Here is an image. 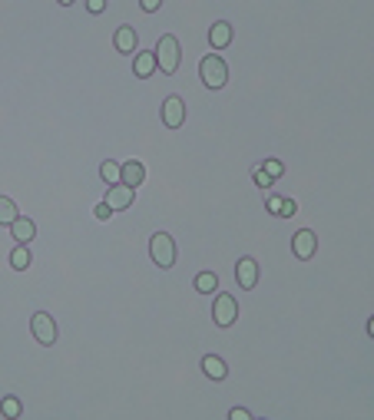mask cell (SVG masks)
<instances>
[{
    "instance_id": "52a82bcc",
    "label": "cell",
    "mask_w": 374,
    "mask_h": 420,
    "mask_svg": "<svg viewBox=\"0 0 374 420\" xmlns=\"http://www.w3.org/2000/svg\"><path fill=\"white\" fill-rule=\"evenodd\" d=\"M159 116H163V126H169V129H179L182 122H186V103H182V96H166L163 109H159Z\"/></svg>"
},
{
    "instance_id": "9c48e42d",
    "label": "cell",
    "mask_w": 374,
    "mask_h": 420,
    "mask_svg": "<svg viewBox=\"0 0 374 420\" xmlns=\"http://www.w3.org/2000/svg\"><path fill=\"white\" fill-rule=\"evenodd\" d=\"M235 282L242 285V291H252L255 285H258V262L249 255H242L239 262H235Z\"/></svg>"
},
{
    "instance_id": "484cf974",
    "label": "cell",
    "mask_w": 374,
    "mask_h": 420,
    "mask_svg": "<svg viewBox=\"0 0 374 420\" xmlns=\"http://www.w3.org/2000/svg\"><path fill=\"white\" fill-rule=\"evenodd\" d=\"M229 417H232V420H249V417H252V414H249V410H245V407H235V410H232V414H229Z\"/></svg>"
},
{
    "instance_id": "ffe728a7",
    "label": "cell",
    "mask_w": 374,
    "mask_h": 420,
    "mask_svg": "<svg viewBox=\"0 0 374 420\" xmlns=\"http://www.w3.org/2000/svg\"><path fill=\"white\" fill-rule=\"evenodd\" d=\"M0 414H3V417H20L24 407H20L17 397H3V401H0Z\"/></svg>"
},
{
    "instance_id": "44dd1931",
    "label": "cell",
    "mask_w": 374,
    "mask_h": 420,
    "mask_svg": "<svg viewBox=\"0 0 374 420\" xmlns=\"http://www.w3.org/2000/svg\"><path fill=\"white\" fill-rule=\"evenodd\" d=\"M258 169H262L269 179H282V176H285V165L278 163V159H265V163L258 165Z\"/></svg>"
},
{
    "instance_id": "8fae6325",
    "label": "cell",
    "mask_w": 374,
    "mask_h": 420,
    "mask_svg": "<svg viewBox=\"0 0 374 420\" xmlns=\"http://www.w3.org/2000/svg\"><path fill=\"white\" fill-rule=\"evenodd\" d=\"M33 235H37V226H33L27 215H17L14 226H10V239H14L17 245H30Z\"/></svg>"
},
{
    "instance_id": "d6986e66",
    "label": "cell",
    "mask_w": 374,
    "mask_h": 420,
    "mask_svg": "<svg viewBox=\"0 0 374 420\" xmlns=\"http://www.w3.org/2000/svg\"><path fill=\"white\" fill-rule=\"evenodd\" d=\"M100 176H103L106 185H120V163H113V159H106L100 165Z\"/></svg>"
},
{
    "instance_id": "3957f363",
    "label": "cell",
    "mask_w": 374,
    "mask_h": 420,
    "mask_svg": "<svg viewBox=\"0 0 374 420\" xmlns=\"http://www.w3.org/2000/svg\"><path fill=\"white\" fill-rule=\"evenodd\" d=\"M150 255L159 268H172L176 265V241L169 232H156L150 239Z\"/></svg>"
},
{
    "instance_id": "9a60e30c",
    "label": "cell",
    "mask_w": 374,
    "mask_h": 420,
    "mask_svg": "<svg viewBox=\"0 0 374 420\" xmlns=\"http://www.w3.org/2000/svg\"><path fill=\"white\" fill-rule=\"evenodd\" d=\"M156 70H159V66H156V57H152V53H136V60H133V73L139 76V80H146V76H152Z\"/></svg>"
},
{
    "instance_id": "4316f807",
    "label": "cell",
    "mask_w": 374,
    "mask_h": 420,
    "mask_svg": "<svg viewBox=\"0 0 374 420\" xmlns=\"http://www.w3.org/2000/svg\"><path fill=\"white\" fill-rule=\"evenodd\" d=\"M278 209H282V199H278V195H269V212L278 215Z\"/></svg>"
},
{
    "instance_id": "5bb4252c",
    "label": "cell",
    "mask_w": 374,
    "mask_h": 420,
    "mask_svg": "<svg viewBox=\"0 0 374 420\" xmlns=\"http://www.w3.org/2000/svg\"><path fill=\"white\" fill-rule=\"evenodd\" d=\"M202 371H206V377H212V381H225V374H229L225 360L215 358V354H206V358H202Z\"/></svg>"
},
{
    "instance_id": "7a4b0ae2",
    "label": "cell",
    "mask_w": 374,
    "mask_h": 420,
    "mask_svg": "<svg viewBox=\"0 0 374 420\" xmlns=\"http://www.w3.org/2000/svg\"><path fill=\"white\" fill-rule=\"evenodd\" d=\"M199 76H202V83L209 86V90H222L225 83H229V66L219 53H209V57H202L199 63Z\"/></svg>"
},
{
    "instance_id": "2e32d148",
    "label": "cell",
    "mask_w": 374,
    "mask_h": 420,
    "mask_svg": "<svg viewBox=\"0 0 374 420\" xmlns=\"http://www.w3.org/2000/svg\"><path fill=\"white\" fill-rule=\"evenodd\" d=\"M195 291H202V295L219 291V275H215V271H199V275H195Z\"/></svg>"
},
{
    "instance_id": "7402d4cb",
    "label": "cell",
    "mask_w": 374,
    "mask_h": 420,
    "mask_svg": "<svg viewBox=\"0 0 374 420\" xmlns=\"http://www.w3.org/2000/svg\"><path fill=\"white\" fill-rule=\"evenodd\" d=\"M295 212H299L295 199H282V209H278V215H282V219H288V215H295Z\"/></svg>"
},
{
    "instance_id": "d4e9b609",
    "label": "cell",
    "mask_w": 374,
    "mask_h": 420,
    "mask_svg": "<svg viewBox=\"0 0 374 420\" xmlns=\"http://www.w3.org/2000/svg\"><path fill=\"white\" fill-rule=\"evenodd\" d=\"M87 10H90V14H103L106 3H103V0H90V3H87Z\"/></svg>"
},
{
    "instance_id": "277c9868",
    "label": "cell",
    "mask_w": 374,
    "mask_h": 420,
    "mask_svg": "<svg viewBox=\"0 0 374 420\" xmlns=\"http://www.w3.org/2000/svg\"><path fill=\"white\" fill-rule=\"evenodd\" d=\"M30 334L37 338V345H57V321L46 315V311H37V315L30 318Z\"/></svg>"
},
{
    "instance_id": "4fadbf2b",
    "label": "cell",
    "mask_w": 374,
    "mask_h": 420,
    "mask_svg": "<svg viewBox=\"0 0 374 420\" xmlns=\"http://www.w3.org/2000/svg\"><path fill=\"white\" fill-rule=\"evenodd\" d=\"M113 46H116L120 53H136V46H139V40H136V27H120V30L113 33Z\"/></svg>"
},
{
    "instance_id": "83f0119b",
    "label": "cell",
    "mask_w": 374,
    "mask_h": 420,
    "mask_svg": "<svg viewBox=\"0 0 374 420\" xmlns=\"http://www.w3.org/2000/svg\"><path fill=\"white\" fill-rule=\"evenodd\" d=\"M143 10H146V14H156V10H159V0H143Z\"/></svg>"
},
{
    "instance_id": "6da1fadb",
    "label": "cell",
    "mask_w": 374,
    "mask_h": 420,
    "mask_svg": "<svg viewBox=\"0 0 374 420\" xmlns=\"http://www.w3.org/2000/svg\"><path fill=\"white\" fill-rule=\"evenodd\" d=\"M152 57H156V66H159L166 76H172L176 70H179V63H182L179 40H176L172 33H163V37H159V44H156V50H152Z\"/></svg>"
},
{
    "instance_id": "30bf717a",
    "label": "cell",
    "mask_w": 374,
    "mask_h": 420,
    "mask_svg": "<svg viewBox=\"0 0 374 420\" xmlns=\"http://www.w3.org/2000/svg\"><path fill=\"white\" fill-rule=\"evenodd\" d=\"M146 179V169H143V163L139 159H126V163H120V182L123 185H139V182Z\"/></svg>"
},
{
    "instance_id": "8992f818",
    "label": "cell",
    "mask_w": 374,
    "mask_h": 420,
    "mask_svg": "<svg viewBox=\"0 0 374 420\" xmlns=\"http://www.w3.org/2000/svg\"><path fill=\"white\" fill-rule=\"evenodd\" d=\"M314 252H318V235H314L312 228H301L292 235V255L299 258V262H312Z\"/></svg>"
},
{
    "instance_id": "5b68a950",
    "label": "cell",
    "mask_w": 374,
    "mask_h": 420,
    "mask_svg": "<svg viewBox=\"0 0 374 420\" xmlns=\"http://www.w3.org/2000/svg\"><path fill=\"white\" fill-rule=\"evenodd\" d=\"M212 318L219 328H232L235 318H239V304L232 295H215V304H212Z\"/></svg>"
},
{
    "instance_id": "e0dca14e",
    "label": "cell",
    "mask_w": 374,
    "mask_h": 420,
    "mask_svg": "<svg viewBox=\"0 0 374 420\" xmlns=\"http://www.w3.org/2000/svg\"><path fill=\"white\" fill-rule=\"evenodd\" d=\"M10 268H14V271H27V268H30V248H27V245H17L14 252H10Z\"/></svg>"
},
{
    "instance_id": "cb8c5ba5",
    "label": "cell",
    "mask_w": 374,
    "mask_h": 420,
    "mask_svg": "<svg viewBox=\"0 0 374 420\" xmlns=\"http://www.w3.org/2000/svg\"><path fill=\"white\" fill-rule=\"evenodd\" d=\"M255 182H258L262 189H271V179L265 176V172H262V169H258V165H255Z\"/></svg>"
},
{
    "instance_id": "7c38bea8",
    "label": "cell",
    "mask_w": 374,
    "mask_h": 420,
    "mask_svg": "<svg viewBox=\"0 0 374 420\" xmlns=\"http://www.w3.org/2000/svg\"><path fill=\"white\" fill-rule=\"evenodd\" d=\"M209 44H212V50H225V46L232 44V24L215 20V24L209 27Z\"/></svg>"
},
{
    "instance_id": "603a6c76",
    "label": "cell",
    "mask_w": 374,
    "mask_h": 420,
    "mask_svg": "<svg viewBox=\"0 0 374 420\" xmlns=\"http://www.w3.org/2000/svg\"><path fill=\"white\" fill-rule=\"evenodd\" d=\"M96 219H100V222H106V219H109V215H113V209H109V206H106V202H100V206H96Z\"/></svg>"
},
{
    "instance_id": "ba28073f",
    "label": "cell",
    "mask_w": 374,
    "mask_h": 420,
    "mask_svg": "<svg viewBox=\"0 0 374 420\" xmlns=\"http://www.w3.org/2000/svg\"><path fill=\"white\" fill-rule=\"evenodd\" d=\"M133 199H136V189L133 185H109V189H106V206H109V209L113 212H123V209H130V206H133Z\"/></svg>"
},
{
    "instance_id": "ac0fdd59",
    "label": "cell",
    "mask_w": 374,
    "mask_h": 420,
    "mask_svg": "<svg viewBox=\"0 0 374 420\" xmlns=\"http://www.w3.org/2000/svg\"><path fill=\"white\" fill-rule=\"evenodd\" d=\"M20 215L14 206V199H7V195H0V226H14V219Z\"/></svg>"
}]
</instances>
